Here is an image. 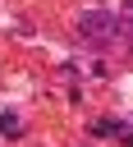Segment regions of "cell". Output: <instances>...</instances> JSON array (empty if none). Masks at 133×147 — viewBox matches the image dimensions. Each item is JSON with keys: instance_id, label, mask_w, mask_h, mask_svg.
I'll return each instance as SVG.
<instances>
[{"instance_id": "6da1fadb", "label": "cell", "mask_w": 133, "mask_h": 147, "mask_svg": "<svg viewBox=\"0 0 133 147\" xmlns=\"http://www.w3.org/2000/svg\"><path fill=\"white\" fill-rule=\"evenodd\" d=\"M78 32H83L87 41H119V37L128 32V18H119V14H110V9H92V14L78 18Z\"/></svg>"}]
</instances>
